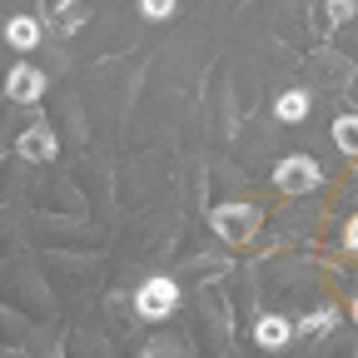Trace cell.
<instances>
[{
	"instance_id": "6da1fadb",
	"label": "cell",
	"mask_w": 358,
	"mask_h": 358,
	"mask_svg": "<svg viewBox=\"0 0 358 358\" xmlns=\"http://www.w3.org/2000/svg\"><path fill=\"white\" fill-rule=\"evenodd\" d=\"M259 204H249V199H234V204H219L214 214H209V224H214V234L224 239V244H249L254 239V229H259Z\"/></svg>"
},
{
	"instance_id": "7a4b0ae2",
	"label": "cell",
	"mask_w": 358,
	"mask_h": 358,
	"mask_svg": "<svg viewBox=\"0 0 358 358\" xmlns=\"http://www.w3.org/2000/svg\"><path fill=\"white\" fill-rule=\"evenodd\" d=\"M174 303H179V284H174L169 274L145 279V289L134 294V313H140L145 324H164L169 313H174Z\"/></svg>"
},
{
	"instance_id": "3957f363",
	"label": "cell",
	"mask_w": 358,
	"mask_h": 358,
	"mask_svg": "<svg viewBox=\"0 0 358 358\" xmlns=\"http://www.w3.org/2000/svg\"><path fill=\"white\" fill-rule=\"evenodd\" d=\"M274 185L284 189V194H313L324 185V174H319V164H313L308 155H289V159H279V169H274Z\"/></svg>"
},
{
	"instance_id": "277c9868",
	"label": "cell",
	"mask_w": 358,
	"mask_h": 358,
	"mask_svg": "<svg viewBox=\"0 0 358 358\" xmlns=\"http://www.w3.org/2000/svg\"><path fill=\"white\" fill-rule=\"evenodd\" d=\"M358 15V0H319V6L308 10V25H313V35L319 40H329L343 20H353Z\"/></svg>"
},
{
	"instance_id": "5b68a950",
	"label": "cell",
	"mask_w": 358,
	"mask_h": 358,
	"mask_svg": "<svg viewBox=\"0 0 358 358\" xmlns=\"http://www.w3.org/2000/svg\"><path fill=\"white\" fill-rule=\"evenodd\" d=\"M6 95H10V100H20V105L40 100V95H45V75H40L35 65H15V70L6 75Z\"/></svg>"
},
{
	"instance_id": "8992f818",
	"label": "cell",
	"mask_w": 358,
	"mask_h": 358,
	"mask_svg": "<svg viewBox=\"0 0 358 358\" xmlns=\"http://www.w3.org/2000/svg\"><path fill=\"white\" fill-rule=\"evenodd\" d=\"M20 159H30V164H45V159H55V134H50V124H30L25 134H20Z\"/></svg>"
},
{
	"instance_id": "52a82bcc",
	"label": "cell",
	"mask_w": 358,
	"mask_h": 358,
	"mask_svg": "<svg viewBox=\"0 0 358 358\" xmlns=\"http://www.w3.org/2000/svg\"><path fill=\"white\" fill-rule=\"evenodd\" d=\"M254 338H259V348H284L294 338V324L284 319V313H264L259 329H254Z\"/></svg>"
},
{
	"instance_id": "ba28073f",
	"label": "cell",
	"mask_w": 358,
	"mask_h": 358,
	"mask_svg": "<svg viewBox=\"0 0 358 358\" xmlns=\"http://www.w3.org/2000/svg\"><path fill=\"white\" fill-rule=\"evenodd\" d=\"M334 324H338V308H313V313H303V319H299V334L303 338H329L334 334Z\"/></svg>"
},
{
	"instance_id": "9c48e42d",
	"label": "cell",
	"mask_w": 358,
	"mask_h": 358,
	"mask_svg": "<svg viewBox=\"0 0 358 358\" xmlns=\"http://www.w3.org/2000/svg\"><path fill=\"white\" fill-rule=\"evenodd\" d=\"M274 115H279V124H299L308 115V90H284L274 100Z\"/></svg>"
},
{
	"instance_id": "30bf717a",
	"label": "cell",
	"mask_w": 358,
	"mask_h": 358,
	"mask_svg": "<svg viewBox=\"0 0 358 358\" xmlns=\"http://www.w3.org/2000/svg\"><path fill=\"white\" fill-rule=\"evenodd\" d=\"M6 40L15 45V50H35V45H40V20H30V15H15V20L6 25Z\"/></svg>"
},
{
	"instance_id": "8fae6325",
	"label": "cell",
	"mask_w": 358,
	"mask_h": 358,
	"mask_svg": "<svg viewBox=\"0 0 358 358\" xmlns=\"http://www.w3.org/2000/svg\"><path fill=\"white\" fill-rule=\"evenodd\" d=\"M334 145L358 159V115H338V120H334Z\"/></svg>"
},
{
	"instance_id": "7c38bea8",
	"label": "cell",
	"mask_w": 358,
	"mask_h": 358,
	"mask_svg": "<svg viewBox=\"0 0 358 358\" xmlns=\"http://www.w3.org/2000/svg\"><path fill=\"white\" fill-rule=\"evenodd\" d=\"M185 353H189V343H179V338H155L145 348V358H185Z\"/></svg>"
},
{
	"instance_id": "4fadbf2b",
	"label": "cell",
	"mask_w": 358,
	"mask_h": 358,
	"mask_svg": "<svg viewBox=\"0 0 358 358\" xmlns=\"http://www.w3.org/2000/svg\"><path fill=\"white\" fill-rule=\"evenodd\" d=\"M140 10H145L150 20H169V15H174V0H140Z\"/></svg>"
},
{
	"instance_id": "5bb4252c",
	"label": "cell",
	"mask_w": 358,
	"mask_h": 358,
	"mask_svg": "<svg viewBox=\"0 0 358 358\" xmlns=\"http://www.w3.org/2000/svg\"><path fill=\"white\" fill-rule=\"evenodd\" d=\"M185 268H189V274H224L229 264H224V259H189Z\"/></svg>"
},
{
	"instance_id": "9a60e30c",
	"label": "cell",
	"mask_w": 358,
	"mask_h": 358,
	"mask_svg": "<svg viewBox=\"0 0 358 358\" xmlns=\"http://www.w3.org/2000/svg\"><path fill=\"white\" fill-rule=\"evenodd\" d=\"M343 244H348V249L358 254V219H353V224H348V229H343Z\"/></svg>"
},
{
	"instance_id": "2e32d148",
	"label": "cell",
	"mask_w": 358,
	"mask_h": 358,
	"mask_svg": "<svg viewBox=\"0 0 358 358\" xmlns=\"http://www.w3.org/2000/svg\"><path fill=\"white\" fill-rule=\"evenodd\" d=\"M353 319H358V299H353Z\"/></svg>"
},
{
	"instance_id": "e0dca14e",
	"label": "cell",
	"mask_w": 358,
	"mask_h": 358,
	"mask_svg": "<svg viewBox=\"0 0 358 358\" xmlns=\"http://www.w3.org/2000/svg\"><path fill=\"white\" fill-rule=\"evenodd\" d=\"M0 159H6V155H0Z\"/></svg>"
}]
</instances>
